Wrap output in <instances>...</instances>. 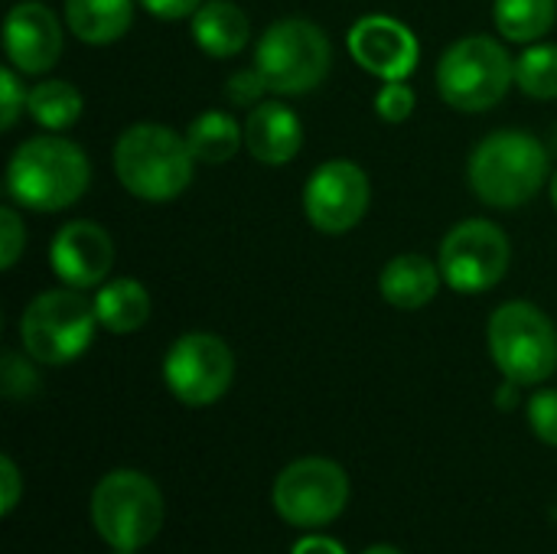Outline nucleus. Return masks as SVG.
<instances>
[{
    "label": "nucleus",
    "instance_id": "nucleus-16",
    "mask_svg": "<svg viewBox=\"0 0 557 554\" xmlns=\"http://www.w3.org/2000/svg\"><path fill=\"white\" fill-rule=\"evenodd\" d=\"M245 147L258 163L284 167L304 147V124L287 104L261 101L245 118Z\"/></svg>",
    "mask_w": 557,
    "mask_h": 554
},
{
    "label": "nucleus",
    "instance_id": "nucleus-15",
    "mask_svg": "<svg viewBox=\"0 0 557 554\" xmlns=\"http://www.w3.org/2000/svg\"><path fill=\"white\" fill-rule=\"evenodd\" d=\"M3 49L20 75H46L62 56V23L36 0L16 3L3 23Z\"/></svg>",
    "mask_w": 557,
    "mask_h": 554
},
{
    "label": "nucleus",
    "instance_id": "nucleus-2",
    "mask_svg": "<svg viewBox=\"0 0 557 554\" xmlns=\"http://www.w3.org/2000/svg\"><path fill=\"white\" fill-rule=\"evenodd\" d=\"M196 157L186 134L166 124H131L114 144L117 183L144 202H170L183 196L196 173Z\"/></svg>",
    "mask_w": 557,
    "mask_h": 554
},
{
    "label": "nucleus",
    "instance_id": "nucleus-7",
    "mask_svg": "<svg viewBox=\"0 0 557 554\" xmlns=\"http://www.w3.org/2000/svg\"><path fill=\"white\" fill-rule=\"evenodd\" d=\"M333 46L326 33L300 16L271 23L255 46V69L274 95H307L326 82Z\"/></svg>",
    "mask_w": 557,
    "mask_h": 554
},
{
    "label": "nucleus",
    "instance_id": "nucleus-22",
    "mask_svg": "<svg viewBox=\"0 0 557 554\" xmlns=\"http://www.w3.org/2000/svg\"><path fill=\"white\" fill-rule=\"evenodd\" d=\"M82 108H85V98L82 91L72 85V82H62V78H46V82H36L29 91H26V114L42 127V131H69L78 118H82Z\"/></svg>",
    "mask_w": 557,
    "mask_h": 554
},
{
    "label": "nucleus",
    "instance_id": "nucleus-27",
    "mask_svg": "<svg viewBox=\"0 0 557 554\" xmlns=\"http://www.w3.org/2000/svg\"><path fill=\"white\" fill-rule=\"evenodd\" d=\"M26 248V225L13 206L0 209V268L10 271Z\"/></svg>",
    "mask_w": 557,
    "mask_h": 554
},
{
    "label": "nucleus",
    "instance_id": "nucleus-20",
    "mask_svg": "<svg viewBox=\"0 0 557 554\" xmlns=\"http://www.w3.org/2000/svg\"><path fill=\"white\" fill-rule=\"evenodd\" d=\"M150 294L140 281L134 278H114L108 284L98 287L95 294V313H98V323L114 333V336H124V333H137L147 320H150Z\"/></svg>",
    "mask_w": 557,
    "mask_h": 554
},
{
    "label": "nucleus",
    "instance_id": "nucleus-10",
    "mask_svg": "<svg viewBox=\"0 0 557 554\" xmlns=\"http://www.w3.org/2000/svg\"><path fill=\"white\" fill-rule=\"evenodd\" d=\"M512 261V245L506 232L490 219H467L447 232L441 242V274L444 284L457 294H486L493 291Z\"/></svg>",
    "mask_w": 557,
    "mask_h": 554
},
{
    "label": "nucleus",
    "instance_id": "nucleus-9",
    "mask_svg": "<svg viewBox=\"0 0 557 554\" xmlns=\"http://www.w3.org/2000/svg\"><path fill=\"white\" fill-rule=\"evenodd\" d=\"M274 509L294 529H320L343 516L349 503V477L330 457H300L274 480Z\"/></svg>",
    "mask_w": 557,
    "mask_h": 554
},
{
    "label": "nucleus",
    "instance_id": "nucleus-5",
    "mask_svg": "<svg viewBox=\"0 0 557 554\" xmlns=\"http://www.w3.org/2000/svg\"><path fill=\"white\" fill-rule=\"evenodd\" d=\"M486 346L496 369L516 385H542L557 369L555 323L529 300H509L493 310Z\"/></svg>",
    "mask_w": 557,
    "mask_h": 554
},
{
    "label": "nucleus",
    "instance_id": "nucleus-32",
    "mask_svg": "<svg viewBox=\"0 0 557 554\" xmlns=\"http://www.w3.org/2000/svg\"><path fill=\"white\" fill-rule=\"evenodd\" d=\"M0 477H3V516H10L20 503V493H23L20 470L13 464V457H0Z\"/></svg>",
    "mask_w": 557,
    "mask_h": 554
},
{
    "label": "nucleus",
    "instance_id": "nucleus-19",
    "mask_svg": "<svg viewBox=\"0 0 557 554\" xmlns=\"http://www.w3.org/2000/svg\"><path fill=\"white\" fill-rule=\"evenodd\" d=\"M134 23V0H65V26L88 46L117 42Z\"/></svg>",
    "mask_w": 557,
    "mask_h": 554
},
{
    "label": "nucleus",
    "instance_id": "nucleus-13",
    "mask_svg": "<svg viewBox=\"0 0 557 554\" xmlns=\"http://www.w3.org/2000/svg\"><path fill=\"white\" fill-rule=\"evenodd\" d=\"M346 46L352 62L382 82H405L421 59L418 36L401 20L385 13H369L356 20L346 36Z\"/></svg>",
    "mask_w": 557,
    "mask_h": 554
},
{
    "label": "nucleus",
    "instance_id": "nucleus-25",
    "mask_svg": "<svg viewBox=\"0 0 557 554\" xmlns=\"http://www.w3.org/2000/svg\"><path fill=\"white\" fill-rule=\"evenodd\" d=\"M36 359H26L20 353H3V366H0V389L7 398L20 402V398H33L39 392V376L33 369Z\"/></svg>",
    "mask_w": 557,
    "mask_h": 554
},
{
    "label": "nucleus",
    "instance_id": "nucleus-18",
    "mask_svg": "<svg viewBox=\"0 0 557 554\" xmlns=\"http://www.w3.org/2000/svg\"><path fill=\"white\" fill-rule=\"evenodd\" d=\"M193 39L196 46L212 59H232L238 56L251 39V20L248 13L232 0H206L193 13Z\"/></svg>",
    "mask_w": 557,
    "mask_h": 554
},
{
    "label": "nucleus",
    "instance_id": "nucleus-21",
    "mask_svg": "<svg viewBox=\"0 0 557 554\" xmlns=\"http://www.w3.org/2000/svg\"><path fill=\"white\" fill-rule=\"evenodd\" d=\"M186 144L199 163H228L245 144V127L228 111H202L186 127Z\"/></svg>",
    "mask_w": 557,
    "mask_h": 554
},
{
    "label": "nucleus",
    "instance_id": "nucleus-36",
    "mask_svg": "<svg viewBox=\"0 0 557 554\" xmlns=\"http://www.w3.org/2000/svg\"><path fill=\"white\" fill-rule=\"evenodd\" d=\"M114 554H137V552H121V549H114Z\"/></svg>",
    "mask_w": 557,
    "mask_h": 554
},
{
    "label": "nucleus",
    "instance_id": "nucleus-26",
    "mask_svg": "<svg viewBox=\"0 0 557 554\" xmlns=\"http://www.w3.org/2000/svg\"><path fill=\"white\" fill-rule=\"evenodd\" d=\"M375 111L388 124H401L414 111V88L408 82H385L375 95Z\"/></svg>",
    "mask_w": 557,
    "mask_h": 554
},
{
    "label": "nucleus",
    "instance_id": "nucleus-1",
    "mask_svg": "<svg viewBox=\"0 0 557 554\" xmlns=\"http://www.w3.org/2000/svg\"><path fill=\"white\" fill-rule=\"evenodd\" d=\"M7 196L29 212H62L91 186L88 153L59 134L23 140L7 163Z\"/></svg>",
    "mask_w": 557,
    "mask_h": 554
},
{
    "label": "nucleus",
    "instance_id": "nucleus-12",
    "mask_svg": "<svg viewBox=\"0 0 557 554\" xmlns=\"http://www.w3.org/2000/svg\"><path fill=\"white\" fill-rule=\"evenodd\" d=\"M369 173L352 160H323L304 186V216L323 235L352 232L369 212Z\"/></svg>",
    "mask_w": 557,
    "mask_h": 554
},
{
    "label": "nucleus",
    "instance_id": "nucleus-29",
    "mask_svg": "<svg viewBox=\"0 0 557 554\" xmlns=\"http://www.w3.org/2000/svg\"><path fill=\"white\" fill-rule=\"evenodd\" d=\"M23 111H26V88L20 85V72L7 65L0 69V127L10 131Z\"/></svg>",
    "mask_w": 557,
    "mask_h": 554
},
{
    "label": "nucleus",
    "instance_id": "nucleus-14",
    "mask_svg": "<svg viewBox=\"0 0 557 554\" xmlns=\"http://www.w3.org/2000/svg\"><path fill=\"white\" fill-rule=\"evenodd\" d=\"M49 268L65 287L75 291L101 287L108 271L114 268V242L98 222L88 219L65 222L49 242Z\"/></svg>",
    "mask_w": 557,
    "mask_h": 554
},
{
    "label": "nucleus",
    "instance_id": "nucleus-30",
    "mask_svg": "<svg viewBox=\"0 0 557 554\" xmlns=\"http://www.w3.org/2000/svg\"><path fill=\"white\" fill-rule=\"evenodd\" d=\"M264 91H268V82H264V75H261L255 65H251V69H238V72L228 78V85H225L228 101L238 104V108H255V104H261V101H264Z\"/></svg>",
    "mask_w": 557,
    "mask_h": 554
},
{
    "label": "nucleus",
    "instance_id": "nucleus-4",
    "mask_svg": "<svg viewBox=\"0 0 557 554\" xmlns=\"http://www.w3.org/2000/svg\"><path fill=\"white\" fill-rule=\"evenodd\" d=\"M98 327L95 300L62 284L26 304L20 317V343L39 366H69L91 346Z\"/></svg>",
    "mask_w": 557,
    "mask_h": 554
},
{
    "label": "nucleus",
    "instance_id": "nucleus-35",
    "mask_svg": "<svg viewBox=\"0 0 557 554\" xmlns=\"http://www.w3.org/2000/svg\"><path fill=\"white\" fill-rule=\"evenodd\" d=\"M548 189H552V202H555V209H557V170H555V176H552V186H548Z\"/></svg>",
    "mask_w": 557,
    "mask_h": 554
},
{
    "label": "nucleus",
    "instance_id": "nucleus-23",
    "mask_svg": "<svg viewBox=\"0 0 557 554\" xmlns=\"http://www.w3.org/2000/svg\"><path fill=\"white\" fill-rule=\"evenodd\" d=\"M555 16L557 0H496L493 3L496 29L509 42H522V46L539 42L555 26Z\"/></svg>",
    "mask_w": 557,
    "mask_h": 554
},
{
    "label": "nucleus",
    "instance_id": "nucleus-6",
    "mask_svg": "<svg viewBox=\"0 0 557 554\" xmlns=\"http://www.w3.org/2000/svg\"><path fill=\"white\" fill-rule=\"evenodd\" d=\"M512 85L516 59L493 36H463L437 62V91L454 111H490Z\"/></svg>",
    "mask_w": 557,
    "mask_h": 554
},
{
    "label": "nucleus",
    "instance_id": "nucleus-31",
    "mask_svg": "<svg viewBox=\"0 0 557 554\" xmlns=\"http://www.w3.org/2000/svg\"><path fill=\"white\" fill-rule=\"evenodd\" d=\"M137 3L157 20H183L193 16L206 0H137Z\"/></svg>",
    "mask_w": 557,
    "mask_h": 554
},
{
    "label": "nucleus",
    "instance_id": "nucleus-17",
    "mask_svg": "<svg viewBox=\"0 0 557 554\" xmlns=\"http://www.w3.org/2000/svg\"><path fill=\"white\" fill-rule=\"evenodd\" d=\"M441 264L428 255H398L379 274V294L398 310H421L441 291Z\"/></svg>",
    "mask_w": 557,
    "mask_h": 554
},
{
    "label": "nucleus",
    "instance_id": "nucleus-8",
    "mask_svg": "<svg viewBox=\"0 0 557 554\" xmlns=\"http://www.w3.org/2000/svg\"><path fill=\"white\" fill-rule=\"evenodd\" d=\"M95 532L121 552H140L163 529V493L137 470H114L91 493Z\"/></svg>",
    "mask_w": 557,
    "mask_h": 554
},
{
    "label": "nucleus",
    "instance_id": "nucleus-34",
    "mask_svg": "<svg viewBox=\"0 0 557 554\" xmlns=\"http://www.w3.org/2000/svg\"><path fill=\"white\" fill-rule=\"evenodd\" d=\"M362 554H401L398 549H392V545H372L369 552H362Z\"/></svg>",
    "mask_w": 557,
    "mask_h": 554
},
{
    "label": "nucleus",
    "instance_id": "nucleus-33",
    "mask_svg": "<svg viewBox=\"0 0 557 554\" xmlns=\"http://www.w3.org/2000/svg\"><path fill=\"white\" fill-rule=\"evenodd\" d=\"M290 554H346V549L326 535H310V539H300Z\"/></svg>",
    "mask_w": 557,
    "mask_h": 554
},
{
    "label": "nucleus",
    "instance_id": "nucleus-3",
    "mask_svg": "<svg viewBox=\"0 0 557 554\" xmlns=\"http://www.w3.org/2000/svg\"><path fill=\"white\" fill-rule=\"evenodd\" d=\"M470 189L493 209H519L539 196L548 180V150L529 131H493L467 163Z\"/></svg>",
    "mask_w": 557,
    "mask_h": 554
},
{
    "label": "nucleus",
    "instance_id": "nucleus-11",
    "mask_svg": "<svg viewBox=\"0 0 557 554\" xmlns=\"http://www.w3.org/2000/svg\"><path fill=\"white\" fill-rule=\"evenodd\" d=\"M163 379L176 402L189 408L215 405L235 382V353L215 333H186L170 346Z\"/></svg>",
    "mask_w": 557,
    "mask_h": 554
},
{
    "label": "nucleus",
    "instance_id": "nucleus-24",
    "mask_svg": "<svg viewBox=\"0 0 557 554\" xmlns=\"http://www.w3.org/2000/svg\"><path fill=\"white\" fill-rule=\"evenodd\" d=\"M516 85L539 101L557 98V46L555 42H532L516 59Z\"/></svg>",
    "mask_w": 557,
    "mask_h": 554
},
{
    "label": "nucleus",
    "instance_id": "nucleus-28",
    "mask_svg": "<svg viewBox=\"0 0 557 554\" xmlns=\"http://www.w3.org/2000/svg\"><path fill=\"white\" fill-rule=\"evenodd\" d=\"M529 424L535 438L548 447H557V389H545L529 402Z\"/></svg>",
    "mask_w": 557,
    "mask_h": 554
}]
</instances>
